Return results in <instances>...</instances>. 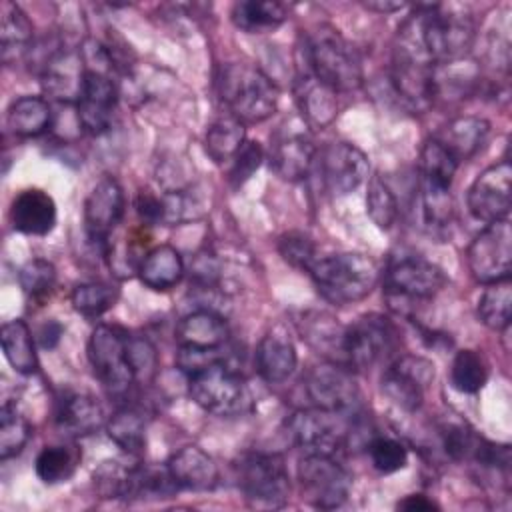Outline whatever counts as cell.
Here are the masks:
<instances>
[{
	"instance_id": "4fadbf2b",
	"label": "cell",
	"mask_w": 512,
	"mask_h": 512,
	"mask_svg": "<svg viewBox=\"0 0 512 512\" xmlns=\"http://www.w3.org/2000/svg\"><path fill=\"white\" fill-rule=\"evenodd\" d=\"M304 390L312 406L332 412H350L358 402V386L348 366L326 362L314 366L304 378Z\"/></svg>"
},
{
	"instance_id": "b9f144b4",
	"label": "cell",
	"mask_w": 512,
	"mask_h": 512,
	"mask_svg": "<svg viewBox=\"0 0 512 512\" xmlns=\"http://www.w3.org/2000/svg\"><path fill=\"white\" fill-rule=\"evenodd\" d=\"M116 296V290L104 282H84L72 290L70 302L84 316H100L114 306Z\"/></svg>"
},
{
	"instance_id": "f35d334b",
	"label": "cell",
	"mask_w": 512,
	"mask_h": 512,
	"mask_svg": "<svg viewBox=\"0 0 512 512\" xmlns=\"http://www.w3.org/2000/svg\"><path fill=\"white\" fill-rule=\"evenodd\" d=\"M30 424L12 402L0 408V458L8 460L22 452L30 438Z\"/></svg>"
},
{
	"instance_id": "f1b7e54d",
	"label": "cell",
	"mask_w": 512,
	"mask_h": 512,
	"mask_svg": "<svg viewBox=\"0 0 512 512\" xmlns=\"http://www.w3.org/2000/svg\"><path fill=\"white\" fill-rule=\"evenodd\" d=\"M6 122L16 136H40L50 128L52 122L50 104L40 96H20L10 104L6 112Z\"/></svg>"
},
{
	"instance_id": "5b68a950",
	"label": "cell",
	"mask_w": 512,
	"mask_h": 512,
	"mask_svg": "<svg viewBox=\"0 0 512 512\" xmlns=\"http://www.w3.org/2000/svg\"><path fill=\"white\" fill-rule=\"evenodd\" d=\"M188 392L200 408L216 416H240L250 410L252 402L242 376L232 370L226 360L190 374Z\"/></svg>"
},
{
	"instance_id": "603a6c76",
	"label": "cell",
	"mask_w": 512,
	"mask_h": 512,
	"mask_svg": "<svg viewBox=\"0 0 512 512\" xmlns=\"http://www.w3.org/2000/svg\"><path fill=\"white\" fill-rule=\"evenodd\" d=\"M228 334L226 320L208 308L186 314L174 332L178 348L190 350H220L228 342Z\"/></svg>"
},
{
	"instance_id": "816d5d0a",
	"label": "cell",
	"mask_w": 512,
	"mask_h": 512,
	"mask_svg": "<svg viewBox=\"0 0 512 512\" xmlns=\"http://www.w3.org/2000/svg\"><path fill=\"white\" fill-rule=\"evenodd\" d=\"M400 510H408V512H420V510H438V504L432 502L430 498L422 496V494H410L406 498H402L398 504H396Z\"/></svg>"
},
{
	"instance_id": "ffe728a7",
	"label": "cell",
	"mask_w": 512,
	"mask_h": 512,
	"mask_svg": "<svg viewBox=\"0 0 512 512\" xmlns=\"http://www.w3.org/2000/svg\"><path fill=\"white\" fill-rule=\"evenodd\" d=\"M314 144L304 132H280L270 146V166L282 180H302L314 162Z\"/></svg>"
},
{
	"instance_id": "e0dca14e",
	"label": "cell",
	"mask_w": 512,
	"mask_h": 512,
	"mask_svg": "<svg viewBox=\"0 0 512 512\" xmlns=\"http://www.w3.org/2000/svg\"><path fill=\"white\" fill-rule=\"evenodd\" d=\"M124 216V192L116 178L104 176L84 202V230L96 244H106Z\"/></svg>"
},
{
	"instance_id": "1f68e13d",
	"label": "cell",
	"mask_w": 512,
	"mask_h": 512,
	"mask_svg": "<svg viewBox=\"0 0 512 512\" xmlns=\"http://www.w3.org/2000/svg\"><path fill=\"white\" fill-rule=\"evenodd\" d=\"M246 142L244 122L232 114L216 118L206 130V152L216 164L234 160Z\"/></svg>"
},
{
	"instance_id": "cb8c5ba5",
	"label": "cell",
	"mask_w": 512,
	"mask_h": 512,
	"mask_svg": "<svg viewBox=\"0 0 512 512\" xmlns=\"http://www.w3.org/2000/svg\"><path fill=\"white\" fill-rule=\"evenodd\" d=\"M178 488L186 490H210L218 482V468L214 460L198 446H184L166 462Z\"/></svg>"
},
{
	"instance_id": "e575fe53",
	"label": "cell",
	"mask_w": 512,
	"mask_h": 512,
	"mask_svg": "<svg viewBox=\"0 0 512 512\" xmlns=\"http://www.w3.org/2000/svg\"><path fill=\"white\" fill-rule=\"evenodd\" d=\"M80 458H82V454L76 446H66V444L46 446L36 456V462H34L36 476L44 484L66 482L76 472Z\"/></svg>"
},
{
	"instance_id": "277c9868",
	"label": "cell",
	"mask_w": 512,
	"mask_h": 512,
	"mask_svg": "<svg viewBox=\"0 0 512 512\" xmlns=\"http://www.w3.org/2000/svg\"><path fill=\"white\" fill-rule=\"evenodd\" d=\"M236 480L240 492L252 508H282L290 496V474L282 456L278 454H244L236 464Z\"/></svg>"
},
{
	"instance_id": "44dd1931",
	"label": "cell",
	"mask_w": 512,
	"mask_h": 512,
	"mask_svg": "<svg viewBox=\"0 0 512 512\" xmlns=\"http://www.w3.org/2000/svg\"><path fill=\"white\" fill-rule=\"evenodd\" d=\"M56 426L68 436H88L102 428L104 410L98 398L88 392H64L56 402Z\"/></svg>"
},
{
	"instance_id": "74e56055",
	"label": "cell",
	"mask_w": 512,
	"mask_h": 512,
	"mask_svg": "<svg viewBox=\"0 0 512 512\" xmlns=\"http://www.w3.org/2000/svg\"><path fill=\"white\" fill-rule=\"evenodd\" d=\"M488 380L486 360L476 350H460L450 368V382L462 394H476Z\"/></svg>"
},
{
	"instance_id": "681fc988",
	"label": "cell",
	"mask_w": 512,
	"mask_h": 512,
	"mask_svg": "<svg viewBox=\"0 0 512 512\" xmlns=\"http://www.w3.org/2000/svg\"><path fill=\"white\" fill-rule=\"evenodd\" d=\"M476 440L478 438L466 426H462V424H448V426L442 428L444 450L454 460L470 458Z\"/></svg>"
},
{
	"instance_id": "7402d4cb",
	"label": "cell",
	"mask_w": 512,
	"mask_h": 512,
	"mask_svg": "<svg viewBox=\"0 0 512 512\" xmlns=\"http://www.w3.org/2000/svg\"><path fill=\"white\" fill-rule=\"evenodd\" d=\"M12 228L28 236H46L56 224L54 198L40 188L22 190L10 206Z\"/></svg>"
},
{
	"instance_id": "d4e9b609",
	"label": "cell",
	"mask_w": 512,
	"mask_h": 512,
	"mask_svg": "<svg viewBox=\"0 0 512 512\" xmlns=\"http://www.w3.org/2000/svg\"><path fill=\"white\" fill-rule=\"evenodd\" d=\"M298 330L302 338L328 362L346 366L344 362V332L336 318L326 312H304L298 320Z\"/></svg>"
},
{
	"instance_id": "7a4b0ae2",
	"label": "cell",
	"mask_w": 512,
	"mask_h": 512,
	"mask_svg": "<svg viewBox=\"0 0 512 512\" xmlns=\"http://www.w3.org/2000/svg\"><path fill=\"white\" fill-rule=\"evenodd\" d=\"M216 88L228 114L244 124L270 118L278 106L276 84L252 64L232 62L222 66Z\"/></svg>"
},
{
	"instance_id": "f907efd6",
	"label": "cell",
	"mask_w": 512,
	"mask_h": 512,
	"mask_svg": "<svg viewBox=\"0 0 512 512\" xmlns=\"http://www.w3.org/2000/svg\"><path fill=\"white\" fill-rule=\"evenodd\" d=\"M136 212L144 224H162L164 222V200L148 190H142L136 198Z\"/></svg>"
},
{
	"instance_id": "ac0fdd59",
	"label": "cell",
	"mask_w": 512,
	"mask_h": 512,
	"mask_svg": "<svg viewBox=\"0 0 512 512\" xmlns=\"http://www.w3.org/2000/svg\"><path fill=\"white\" fill-rule=\"evenodd\" d=\"M294 96L304 124L312 130L326 128L338 112V92L324 84L304 62L298 64L294 78Z\"/></svg>"
},
{
	"instance_id": "9a60e30c",
	"label": "cell",
	"mask_w": 512,
	"mask_h": 512,
	"mask_svg": "<svg viewBox=\"0 0 512 512\" xmlns=\"http://www.w3.org/2000/svg\"><path fill=\"white\" fill-rule=\"evenodd\" d=\"M320 180L330 194L344 196L368 176V158L350 142H332L320 154Z\"/></svg>"
},
{
	"instance_id": "8992f818",
	"label": "cell",
	"mask_w": 512,
	"mask_h": 512,
	"mask_svg": "<svg viewBox=\"0 0 512 512\" xmlns=\"http://www.w3.org/2000/svg\"><path fill=\"white\" fill-rule=\"evenodd\" d=\"M128 342L130 334L124 328L110 324L96 326L88 342V360L94 374L102 386L116 396L128 392V388L136 384Z\"/></svg>"
},
{
	"instance_id": "c3c4849f",
	"label": "cell",
	"mask_w": 512,
	"mask_h": 512,
	"mask_svg": "<svg viewBox=\"0 0 512 512\" xmlns=\"http://www.w3.org/2000/svg\"><path fill=\"white\" fill-rule=\"evenodd\" d=\"M262 148L258 142H244V146L240 148V152L234 156L232 160V168H230V182L234 186L244 184L254 170H258V166L262 164Z\"/></svg>"
},
{
	"instance_id": "7dc6e473",
	"label": "cell",
	"mask_w": 512,
	"mask_h": 512,
	"mask_svg": "<svg viewBox=\"0 0 512 512\" xmlns=\"http://www.w3.org/2000/svg\"><path fill=\"white\" fill-rule=\"evenodd\" d=\"M130 364L136 376V382H148L156 372V350L146 338L130 336L128 342Z\"/></svg>"
},
{
	"instance_id": "2e32d148",
	"label": "cell",
	"mask_w": 512,
	"mask_h": 512,
	"mask_svg": "<svg viewBox=\"0 0 512 512\" xmlns=\"http://www.w3.org/2000/svg\"><path fill=\"white\" fill-rule=\"evenodd\" d=\"M118 102L114 80L100 68H88L80 98L76 102L78 124L90 134H102L110 128Z\"/></svg>"
},
{
	"instance_id": "d6986e66",
	"label": "cell",
	"mask_w": 512,
	"mask_h": 512,
	"mask_svg": "<svg viewBox=\"0 0 512 512\" xmlns=\"http://www.w3.org/2000/svg\"><path fill=\"white\" fill-rule=\"evenodd\" d=\"M88 66L80 52L58 50L42 68V88L58 102H78Z\"/></svg>"
},
{
	"instance_id": "8fae6325",
	"label": "cell",
	"mask_w": 512,
	"mask_h": 512,
	"mask_svg": "<svg viewBox=\"0 0 512 512\" xmlns=\"http://www.w3.org/2000/svg\"><path fill=\"white\" fill-rule=\"evenodd\" d=\"M466 260L472 276L482 284L510 278L512 232L508 220L490 222L468 246Z\"/></svg>"
},
{
	"instance_id": "836d02e7",
	"label": "cell",
	"mask_w": 512,
	"mask_h": 512,
	"mask_svg": "<svg viewBox=\"0 0 512 512\" xmlns=\"http://www.w3.org/2000/svg\"><path fill=\"white\" fill-rule=\"evenodd\" d=\"M110 440L122 448L124 452L138 456L144 452L146 446V422L144 416L136 408H120L112 414V418L106 424Z\"/></svg>"
},
{
	"instance_id": "8d00e7d4",
	"label": "cell",
	"mask_w": 512,
	"mask_h": 512,
	"mask_svg": "<svg viewBox=\"0 0 512 512\" xmlns=\"http://www.w3.org/2000/svg\"><path fill=\"white\" fill-rule=\"evenodd\" d=\"M512 308V284L510 278L488 284L478 300V318L492 330H504L510 324Z\"/></svg>"
},
{
	"instance_id": "ee69618b",
	"label": "cell",
	"mask_w": 512,
	"mask_h": 512,
	"mask_svg": "<svg viewBox=\"0 0 512 512\" xmlns=\"http://www.w3.org/2000/svg\"><path fill=\"white\" fill-rule=\"evenodd\" d=\"M368 456L372 460V466L382 474L398 472L408 462L406 448L398 440L386 436H378L368 444Z\"/></svg>"
},
{
	"instance_id": "ba28073f",
	"label": "cell",
	"mask_w": 512,
	"mask_h": 512,
	"mask_svg": "<svg viewBox=\"0 0 512 512\" xmlns=\"http://www.w3.org/2000/svg\"><path fill=\"white\" fill-rule=\"evenodd\" d=\"M446 284V274L422 256H402L384 274L386 298L394 310H406L414 302L434 298Z\"/></svg>"
},
{
	"instance_id": "db71d44e",
	"label": "cell",
	"mask_w": 512,
	"mask_h": 512,
	"mask_svg": "<svg viewBox=\"0 0 512 512\" xmlns=\"http://www.w3.org/2000/svg\"><path fill=\"white\" fill-rule=\"evenodd\" d=\"M364 6H366L368 10H376V12H384V14H390V12L402 10L406 4H404V2H366Z\"/></svg>"
},
{
	"instance_id": "60d3db41",
	"label": "cell",
	"mask_w": 512,
	"mask_h": 512,
	"mask_svg": "<svg viewBox=\"0 0 512 512\" xmlns=\"http://www.w3.org/2000/svg\"><path fill=\"white\" fill-rule=\"evenodd\" d=\"M94 488L100 498L108 500H128L130 482H132V466H124L116 460H104L92 474Z\"/></svg>"
},
{
	"instance_id": "d6a6232c",
	"label": "cell",
	"mask_w": 512,
	"mask_h": 512,
	"mask_svg": "<svg viewBox=\"0 0 512 512\" xmlns=\"http://www.w3.org/2000/svg\"><path fill=\"white\" fill-rule=\"evenodd\" d=\"M0 340H2L4 356L16 372L32 374L38 368L34 340L24 320L16 318L10 322H4L0 330Z\"/></svg>"
},
{
	"instance_id": "f6af8a7d",
	"label": "cell",
	"mask_w": 512,
	"mask_h": 512,
	"mask_svg": "<svg viewBox=\"0 0 512 512\" xmlns=\"http://www.w3.org/2000/svg\"><path fill=\"white\" fill-rule=\"evenodd\" d=\"M280 256L294 268L308 270L316 256V246L304 232H286L278 238Z\"/></svg>"
},
{
	"instance_id": "f5cc1de1",
	"label": "cell",
	"mask_w": 512,
	"mask_h": 512,
	"mask_svg": "<svg viewBox=\"0 0 512 512\" xmlns=\"http://www.w3.org/2000/svg\"><path fill=\"white\" fill-rule=\"evenodd\" d=\"M40 346L42 348H54L62 336V326L54 320L46 322L42 328H40Z\"/></svg>"
},
{
	"instance_id": "7c38bea8",
	"label": "cell",
	"mask_w": 512,
	"mask_h": 512,
	"mask_svg": "<svg viewBox=\"0 0 512 512\" xmlns=\"http://www.w3.org/2000/svg\"><path fill=\"white\" fill-rule=\"evenodd\" d=\"M434 380V364L422 356H400L382 376V392L402 410L420 408L426 390Z\"/></svg>"
},
{
	"instance_id": "83f0119b",
	"label": "cell",
	"mask_w": 512,
	"mask_h": 512,
	"mask_svg": "<svg viewBox=\"0 0 512 512\" xmlns=\"http://www.w3.org/2000/svg\"><path fill=\"white\" fill-rule=\"evenodd\" d=\"M140 280L152 290H168L184 276V262L180 252L170 244H160L146 252L138 266Z\"/></svg>"
},
{
	"instance_id": "7bdbcfd3",
	"label": "cell",
	"mask_w": 512,
	"mask_h": 512,
	"mask_svg": "<svg viewBox=\"0 0 512 512\" xmlns=\"http://www.w3.org/2000/svg\"><path fill=\"white\" fill-rule=\"evenodd\" d=\"M366 212H368L370 220L382 230H388L398 218L396 198H394L392 190L388 188V184L382 182L378 176H374L368 184Z\"/></svg>"
},
{
	"instance_id": "4316f807",
	"label": "cell",
	"mask_w": 512,
	"mask_h": 512,
	"mask_svg": "<svg viewBox=\"0 0 512 512\" xmlns=\"http://www.w3.org/2000/svg\"><path fill=\"white\" fill-rule=\"evenodd\" d=\"M296 362V348L284 334L270 332L260 340L256 348L258 374L270 384L288 380L296 368Z\"/></svg>"
},
{
	"instance_id": "ab89813d",
	"label": "cell",
	"mask_w": 512,
	"mask_h": 512,
	"mask_svg": "<svg viewBox=\"0 0 512 512\" xmlns=\"http://www.w3.org/2000/svg\"><path fill=\"white\" fill-rule=\"evenodd\" d=\"M18 280L26 298L34 304H42L46 298H50L56 286V268L48 260L34 258L20 268Z\"/></svg>"
},
{
	"instance_id": "f546056e",
	"label": "cell",
	"mask_w": 512,
	"mask_h": 512,
	"mask_svg": "<svg viewBox=\"0 0 512 512\" xmlns=\"http://www.w3.org/2000/svg\"><path fill=\"white\" fill-rule=\"evenodd\" d=\"M32 34L34 30L30 18L16 4L4 2L0 18V52L6 64L22 58L28 52Z\"/></svg>"
},
{
	"instance_id": "484cf974",
	"label": "cell",
	"mask_w": 512,
	"mask_h": 512,
	"mask_svg": "<svg viewBox=\"0 0 512 512\" xmlns=\"http://www.w3.org/2000/svg\"><path fill=\"white\" fill-rule=\"evenodd\" d=\"M490 124L478 116H460L450 120L434 138L456 158L460 164L474 156L486 142Z\"/></svg>"
},
{
	"instance_id": "4dcf8cb0",
	"label": "cell",
	"mask_w": 512,
	"mask_h": 512,
	"mask_svg": "<svg viewBox=\"0 0 512 512\" xmlns=\"http://www.w3.org/2000/svg\"><path fill=\"white\" fill-rule=\"evenodd\" d=\"M286 16V6L274 0H244L236 2L232 8L234 26L248 34L276 30L280 24H284Z\"/></svg>"
},
{
	"instance_id": "d590c367",
	"label": "cell",
	"mask_w": 512,
	"mask_h": 512,
	"mask_svg": "<svg viewBox=\"0 0 512 512\" xmlns=\"http://www.w3.org/2000/svg\"><path fill=\"white\" fill-rule=\"evenodd\" d=\"M456 168H458L456 158L436 138H430L424 142L420 150V182L422 184L450 190Z\"/></svg>"
},
{
	"instance_id": "3957f363",
	"label": "cell",
	"mask_w": 512,
	"mask_h": 512,
	"mask_svg": "<svg viewBox=\"0 0 512 512\" xmlns=\"http://www.w3.org/2000/svg\"><path fill=\"white\" fill-rule=\"evenodd\" d=\"M302 62L336 92H352L362 84L358 52L332 26H320L306 38Z\"/></svg>"
},
{
	"instance_id": "9c48e42d",
	"label": "cell",
	"mask_w": 512,
	"mask_h": 512,
	"mask_svg": "<svg viewBox=\"0 0 512 512\" xmlns=\"http://www.w3.org/2000/svg\"><path fill=\"white\" fill-rule=\"evenodd\" d=\"M398 332L394 324L380 314L360 316L346 326L344 332V362L348 368L366 370L394 352Z\"/></svg>"
},
{
	"instance_id": "30bf717a",
	"label": "cell",
	"mask_w": 512,
	"mask_h": 512,
	"mask_svg": "<svg viewBox=\"0 0 512 512\" xmlns=\"http://www.w3.org/2000/svg\"><path fill=\"white\" fill-rule=\"evenodd\" d=\"M348 412H332L316 406L296 410L286 426L288 434L306 452L334 454L352 432L344 420Z\"/></svg>"
},
{
	"instance_id": "6da1fadb",
	"label": "cell",
	"mask_w": 512,
	"mask_h": 512,
	"mask_svg": "<svg viewBox=\"0 0 512 512\" xmlns=\"http://www.w3.org/2000/svg\"><path fill=\"white\" fill-rule=\"evenodd\" d=\"M308 272L318 294L336 306L366 298L380 280L378 262L362 252H338L316 258Z\"/></svg>"
},
{
	"instance_id": "5bb4252c",
	"label": "cell",
	"mask_w": 512,
	"mask_h": 512,
	"mask_svg": "<svg viewBox=\"0 0 512 512\" xmlns=\"http://www.w3.org/2000/svg\"><path fill=\"white\" fill-rule=\"evenodd\" d=\"M512 166L502 160L476 176L468 190V208L474 218L490 224L506 220L510 212Z\"/></svg>"
},
{
	"instance_id": "52a82bcc",
	"label": "cell",
	"mask_w": 512,
	"mask_h": 512,
	"mask_svg": "<svg viewBox=\"0 0 512 512\" xmlns=\"http://www.w3.org/2000/svg\"><path fill=\"white\" fill-rule=\"evenodd\" d=\"M296 474L302 500L314 508L332 510L342 506L352 488V476L334 454L306 452Z\"/></svg>"
},
{
	"instance_id": "bcb514c9",
	"label": "cell",
	"mask_w": 512,
	"mask_h": 512,
	"mask_svg": "<svg viewBox=\"0 0 512 512\" xmlns=\"http://www.w3.org/2000/svg\"><path fill=\"white\" fill-rule=\"evenodd\" d=\"M422 212L430 226H444L452 214L450 190L422 184Z\"/></svg>"
}]
</instances>
